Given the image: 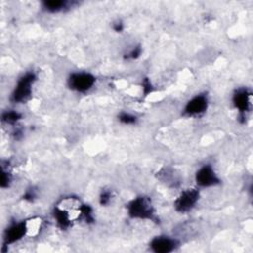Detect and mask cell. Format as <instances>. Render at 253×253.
<instances>
[{
  "mask_svg": "<svg viewBox=\"0 0 253 253\" xmlns=\"http://www.w3.org/2000/svg\"><path fill=\"white\" fill-rule=\"evenodd\" d=\"M208 108V99L205 95H197L192 98L185 107V114L193 117L199 116L206 112Z\"/></svg>",
  "mask_w": 253,
  "mask_h": 253,
  "instance_id": "52a82bcc",
  "label": "cell"
},
{
  "mask_svg": "<svg viewBox=\"0 0 253 253\" xmlns=\"http://www.w3.org/2000/svg\"><path fill=\"white\" fill-rule=\"evenodd\" d=\"M196 182L201 187H211L218 184L219 179L211 165H204L196 173Z\"/></svg>",
  "mask_w": 253,
  "mask_h": 253,
  "instance_id": "5b68a950",
  "label": "cell"
},
{
  "mask_svg": "<svg viewBox=\"0 0 253 253\" xmlns=\"http://www.w3.org/2000/svg\"><path fill=\"white\" fill-rule=\"evenodd\" d=\"M110 198H111L110 192L104 191V192L101 194V196H100V203H101V205H107V204L110 202V200H111Z\"/></svg>",
  "mask_w": 253,
  "mask_h": 253,
  "instance_id": "5bb4252c",
  "label": "cell"
},
{
  "mask_svg": "<svg viewBox=\"0 0 253 253\" xmlns=\"http://www.w3.org/2000/svg\"><path fill=\"white\" fill-rule=\"evenodd\" d=\"M199 200V192L196 189L183 191L175 201V209L179 212H187L192 210Z\"/></svg>",
  "mask_w": 253,
  "mask_h": 253,
  "instance_id": "277c9868",
  "label": "cell"
},
{
  "mask_svg": "<svg viewBox=\"0 0 253 253\" xmlns=\"http://www.w3.org/2000/svg\"><path fill=\"white\" fill-rule=\"evenodd\" d=\"M127 211L129 216L132 218L140 219H150L153 217L154 211L150 204V201L144 197H138L132 200L127 207Z\"/></svg>",
  "mask_w": 253,
  "mask_h": 253,
  "instance_id": "7a4b0ae2",
  "label": "cell"
},
{
  "mask_svg": "<svg viewBox=\"0 0 253 253\" xmlns=\"http://www.w3.org/2000/svg\"><path fill=\"white\" fill-rule=\"evenodd\" d=\"M114 29H115L117 32L122 31V30H123V24H122L121 22L116 23V24H115V26H114Z\"/></svg>",
  "mask_w": 253,
  "mask_h": 253,
  "instance_id": "e0dca14e",
  "label": "cell"
},
{
  "mask_svg": "<svg viewBox=\"0 0 253 253\" xmlns=\"http://www.w3.org/2000/svg\"><path fill=\"white\" fill-rule=\"evenodd\" d=\"M21 119V114L16 111H6L2 114V122L9 125L16 124Z\"/></svg>",
  "mask_w": 253,
  "mask_h": 253,
  "instance_id": "8fae6325",
  "label": "cell"
},
{
  "mask_svg": "<svg viewBox=\"0 0 253 253\" xmlns=\"http://www.w3.org/2000/svg\"><path fill=\"white\" fill-rule=\"evenodd\" d=\"M96 78L87 72H73L68 77V86L76 92H87L95 84Z\"/></svg>",
  "mask_w": 253,
  "mask_h": 253,
  "instance_id": "3957f363",
  "label": "cell"
},
{
  "mask_svg": "<svg viewBox=\"0 0 253 253\" xmlns=\"http://www.w3.org/2000/svg\"><path fill=\"white\" fill-rule=\"evenodd\" d=\"M42 5L45 11L50 13H57L64 10L67 7L68 3L62 0H49V1H44Z\"/></svg>",
  "mask_w": 253,
  "mask_h": 253,
  "instance_id": "30bf717a",
  "label": "cell"
},
{
  "mask_svg": "<svg viewBox=\"0 0 253 253\" xmlns=\"http://www.w3.org/2000/svg\"><path fill=\"white\" fill-rule=\"evenodd\" d=\"M177 246L176 240L168 236H157L150 242V247L156 253H168L173 251Z\"/></svg>",
  "mask_w": 253,
  "mask_h": 253,
  "instance_id": "ba28073f",
  "label": "cell"
},
{
  "mask_svg": "<svg viewBox=\"0 0 253 253\" xmlns=\"http://www.w3.org/2000/svg\"><path fill=\"white\" fill-rule=\"evenodd\" d=\"M28 232L26 221L11 224L5 231L4 234V246H8L22 239Z\"/></svg>",
  "mask_w": 253,
  "mask_h": 253,
  "instance_id": "8992f818",
  "label": "cell"
},
{
  "mask_svg": "<svg viewBox=\"0 0 253 253\" xmlns=\"http://www.w3.org/2000/svg\"><path fill=\"white\" fill-rule=\"evenodd\" d=\"M250 97V93L245 89H239L233 95V104L241 114H244L249 110L251 105Z\"/></svg>",
  "mask_w": 253,
  "mask_h": 253,
  "instance_id": "9c48e42d",
  "label": "cell"
},
{
  "mask_svg": "<svg viewBox=\"0 0 253 253\" xmlns=\"http://www.w3.org/2000/svg\"><path fill=\"white\" fill-rule=\"evenodd\" d=\"M37 76L34 72L25 73L17 82V85L12 93V101L14 103H23L27 101L32 93V86L36 81Z\"/></svg>",
  "mask_w": 253,
  "mask_h": 253,
  "instance_id": "6da1fadb",
  "label": "cell"
},
{
  "mask_svg": "<svg viewBox=\"0 0 253 253\" xmlns=\"http://www.w3.org/2000/svg\"><path fill=\"white\" fill-rule=\"evenodd\" d=\"M119 120L126 125H132L136 122V117L128 114V113H123L119 116Z\"/></svg>",
  "mask_w": 253,
  "mask_h": 253,
  "instance_id": "7c38bea8",
  "label": "cell"
},
{
  "mask_svg": "<svg viewBox=\"0 0 253 253\" xmlns=\"http://www.w3.org/2000/svg\"><path fill=\"white\" fill-rule=\"evenodd\" d=\"M140 52H141V50H140V48L139 47H134L129 53H128V55H127V57H129V58H136V57H138L139 55H140Z\"/></svg>",
  "mask_w": 253,
  "mask_h": 253,
  "instance_id": "9a60e30c",
  "label": "cell"
},
{
  "mask_svg": "<svg viewBox=\"0 0 253 253\" xmlns=\"http://www.w3.org/2000/svg\"><path fill=\"white\" fill-rule=\"evenodd\" d=\"M143 90H144L145 94H148V93L151 92V85H150L149 81H145L143 83Z\"/></svg>",
  "mask_w": 253,
  "mask_h": 253,
  "instance_id": "2e32d148",
  "label": "cell"
},
{
  "mask_svg": "<svg viewBox=\"0 0 253 253\" xmlns=\"http://www.w3.org/2000/svg\"><path fill=\"white\" fill-rule=\"evenodd\" d=\"M11 182V177L8 171L2 169V174H1V187L2 188H6L9 186Z\"/></svg>",
  "mask_w": 253,
  "mask_h": 253,
  "instance_id": "4fadbf2b",
  "label": "cell"
}]
</instances>
